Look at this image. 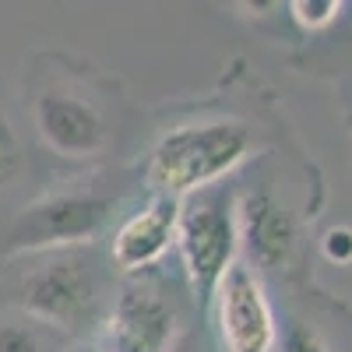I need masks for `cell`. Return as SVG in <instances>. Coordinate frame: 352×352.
Returning a JSON list of instances; mask_svg holds the SVG:
<instances>
[{
  "instance_id": "6da1fadb",
  "label": "cell",
  "mask_w": 352,
  "mask_h": 352,
  "mask_svg": "<svg viewBox=\"0 0 352 352\" xmlns=\"http://www.w3.org/2000/svg\"><path fill=\"white\" fill-rule=\"evenodd\" d=\"M254 155V134L240 120H190L169 127L148 155L144 180L152 194L184 201L197 190L219 187Z\"/></svg>"
},
{
  "instance_id": "7a4b0ae2",
  "label": "cell",
  "mask_w": 352,
  "mask_h": 352,
  "mask_svg": "<svg viewBox=\"0 0 352 352\" xmlns=\"http://www.w3.org/2000/svg\"><path fill=\"white\" fill-rule=\"evenodd\" d=\"M176 254L197 300L212 303L219 282L236 264L240 226H236V194L226 184L197 190L180 201L176 219Z\"/></svg>"
},
{
  "instance_id": "3957f363",
  "label": "cell",
  "mask_w": 352,
  "mask_h": 352,
  "mask_svg": "<svg viewBox=\"0 0 352 352\" xmlns=\"http://www.w3.org/2000/svg\"><path fill=\"white\" fill-rule=\"evenodd\" d=\"M18 303L32 320L60 331H81L96 324L102 307V282L96 261L78 247L46 254V261L21 278Z\"/></svg>"
},
{
  "instance_id": "277c9868",
  "label": "cell",
  "mask_w": 352,
  "mask_h": 352,
  "mask_svg": "<svg viewBox=\"0 0 352 352\" xmlns=\"http://www.w3.org/2000/svg\"><path fill=\"white\" fill-rule=\"evenodd\" d=\"M116 197L99 190H56L18 212L8 229L11 254H53L92 243L113 219Z\"/></svg>"
},
{
  "instance_id": "5b68a950",
  "label": "cell",
  "mask_w": 352,
  "mask_h": 352,
  "mask_svg": "<svg viewBox=\"0 0 352 352\" xmlns=\"http://www.w3.org/2000/svg\"><path fill=\"white\" fill-rule=\"evenodd\" d=\"M32 124L46 148L64 159H92L109 144V124L99 102L64 81H46L36 88Z\"/></svg>"
},
{
  "instance_id": "8992f818",
  "label": "cell",
  "mask_w": 352,
  "mask_h": 352,
  "mask_svg": "<svg viewBox=\"0 0 352 352\" xmlns=\"http://www.w3.org/2000/svg\"><path fill=\"white\" fill-rule=\"evenodd\" d=\"M215 324L226 352H275L278 349V320L272 300L264 292L261 275L247 261H236L219 282L215 296Z\"/></svg>"
},
{
  "instance_id": "52a82bcc",
  "label": "cell",
  "mask_w": 352,
  "mask_h": 352,
  "mask_svg": "<svg viewBox=\"0 0 352 352\" xmlns=\"http://www.w3.org/2000/svg\"><path fill=\"white\" fill-rule=\"evenodd\" d=\"M180 331L176 307L144 282H127L106 314L109 352H173Z\"/></svg>"
},
{
  "instance_id": "ba28073f",
  "label": "cell",
  "mask_w": 352,
  "mask_h": 352,
  "mask_svg": "<svg viewBox=\"0 0 352 352\" xmlns=\"http://www.w3.org/2000/svg\"><path fill=\"white\" fill-rule=\"evenodd\" d=\"M236 226H240V250L257 275L282 272L296 254L300 240L296 222L272 190H250L236 197Z\"/></svg>"
},
{
  "instance_id": "9c48e42d",
  "label": "cell",
  "mask_w": 352,
  "mask_h": 352,
  "mask_svg": "<svg viewBox=\"0 0 352 352\" xmlns=\"http://www.w3.org/2000/svg\"><path fill=\"white\" fill-rule=\"evenodd\" d=\"M176 219H180V201L152 194L138 212H131L113 232V264L124 275H141L152 264H159L169 247H176Z\"/></svg>"
},
{
  "instance_id": "30bf717a",
  "label": "cell",
  "mask_w": 352,
  "mask_h": 352,
  "mask_svg": "<svg viewBox=\"0 0 352 352\" xmlns=\"http://www.w3.org/2000/svg\"><path fill=\"white\" fill-rule=\"evenodd\" d=\"M285 11L303 32H324V28H331L342 18L345 4L342 0H292Z\"/></svg>"
},
{
  "instance_id": "8fae6325",
  "label": "cell",
  "mask_w": 352,
  "mask_h": 352,
  "mask_svg": "<svg viewBox=\"0 0 352 352\" xmlns=\"http://www.w3.org/2000/svg\"><path fill=\"white\" fill-rule=\"evenodd\" d=\"M0 352H53V345L39 324L0 320Z\"/></svg>"
},
{
  "instance_id": "7c38bea8",
  "label": "cell",
  "mask_w": 352,
  "mask_h": 352,
  "mask_svg": "<svg viewBox=\"0 0 352 352\" xmlns=\"http://www.w3.org/2000/svg\"><path fill=\"white\" fill-rule=\"evenodd\" d=\"M21 141H18V131L11 124V116L4 109V102H0V187L11 184L14 176L21 173Z\"/></svg>"
},
{
  "instance_id": "4fadbf2b",
  "label": "cell",
  "mask_w": 352,
  "mask_h": 352,
  "mask_svg": "<svg viewBox=\"0 0 352 352\" xmlns=\"http://www.w3.org/2000/svg\"><path fill=\"white\" fill-rule=\"evenodd\" d=\"M275 352H335V349L320 338L310 324H303V320H289V324L278 331V349Z\"/></svg>"
},
{
  "instance_id": "5bb4252c",
  "label": "cell",
  "mask_w": 352,
  "mask_h": 352,
  "mask_svg": "<svg viewBox=\"0 0 352 352\" xmlns=\"http://www.w3.org/2000/svg\"><path fill=\"white\" fill-rule=\"evenodd\" d=\"M320 250L331 264H352V229L349 226H331L320 236Z\"/></svg>"
},
{
  "instance_id": "9a60e30c",
  "label": "cell",
  "mask_w": 352,
  "mask_h": 352,
  "mask_svg": "<svg viewBox=\"0 0 352 352\" xmlns=\"http://www.w3.org/2000/svg\"><path fill=\"white\" fill-rule=\"evenodd\" d=\"M78 352H109L106 345H85V349H78Z\"/></svg>"
}]
</instances>
